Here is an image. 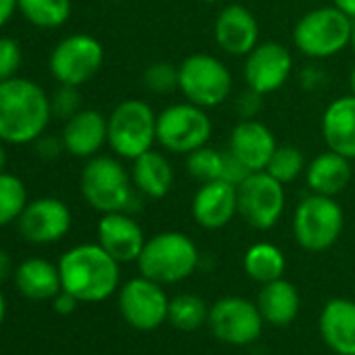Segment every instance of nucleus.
I'll use <instances>...</instances> for the list:
<instances>
[{"instance_id": "24", "label": "nucleus", "mask_w": 355, "mask_h": 355, "mask_svg": "<svg viewBox=\"0 0 355 355\" xmlns=\"http://www.w3.org/2000/svg\"><path fill=\"white\" fill-rule=\"evenodd\" d=\"M15 286L17 291L32 301H53L61 291V272L59 266L42 259L30 257L21 261L15 270Z\"/></svg>"}, {"instance_id": "46", "label": "nucleus", "mask_w": 355, "mask_h": 355, "mask_svg": "<svg viewBox=\"0 0 355 355\" xmlns=\"http://www.w3.org/2000/svg\"><path fill=\"white\" fill-rule=\"evenodd\" d=\"M351 46H353V53H355V21H353V36H351Z\"/></svg>"}, {"instance_id": "20", "label": "nucleus", "mask_w": 355, "mask_h": 355, "mask_svg": "<svg viewBox=\"0 0 355 355\" xmlns=\"http://www.w3.org/2000/svg\"><path fill=\"white\" fill-rule=\"evenodd\" d=\"M61 138L69 155L90 159L107 144V117L94 109H82L65 121Z\"/></svg>"}, {"instance_id": "18", "label": "nucleus", "mask_w": 355, "mask_h": 355, "mask_svg": "<svg viewBox=\"0 0 355 355\" xmlns=\"http://www.w3.org/2000/svg\"><path fill=\"white\" fill-rule=\"evenodd\" d=\"M98 245L119 263L136 261L146 243L138 222L125 211L103 214L96 228Z\"/></svg>"}, {"instance_id": "10", "label": "nucleus", "mask_w": 355, "mask_h": 355, "mask_svg": "<svg viewBox=\"0 0 355 355\" xmlns=\"http://www.w3.org/2000/svg\"><path fill=\"white\" fill-rule=\"evenodd\" d=\"M239 195V216L255 230L274 228L286 205L284 184L272 178L266 169L253 171L236 187Z\"/></svg>"}, {"instance_id": "25", "label": "nucleus", "mask_w": 355, "mask_h": 355, "mask_svg": "<svg viewBox=\"0 0 355 355\" xmlns=\"http://www.w3.org/2000/svg\"><path fill=\"white\" fill-rule=\"evenodd\" d=\"M130 175L136 191L148 199H163L173 187V167L169 159L155 148L132 161Z\"/></svg>"}, {"instance_id": "6", "label": "nucleus", "mask_w": 355, "mask_h": 355, "mask_svg": "<svg viewBox=\"0 0 355 355\" xmlns=\"http://www.w3.org/2000/svg\"><path fill=\"white\" fill-rule=\"evenodd\" d=\"M353 19L336 7H320L305 13L293 28L297 51L309 59H330L351 44Z\"/></svg>"}, {"instance_id": "22", "label": "nucleus", "mask_w": 355, "mask_h": 355, "mask_svg": "<svg viewBox=\"0 0 355 355\" xmlns=\"http://www.w3.org/2000/svg\"><path fill=\"white\" fill-rule=\"evenodd\" d=\"M320 334L338 355H355V303L332 299L320 313Z\"/></svg>"}, {"instance_id": "34", "label": "nucleus", "mask_w": 355, "mask_h": 355, "mask_svg": "<svg viewBox=\"0 0 355 355\" xmlns=\"http://www.w3.org/2000/svg\"><path fill=\"white\" fill-rule=\"evenodd\" d=\"M82 111V96L78 86H65L61 84L55 94L51 96V113L55 119H71L76 113Z\"/></svg>"}, {"instance_id": "21", "label": "nucleus", "mask_w": 355, "mask_h": 355, "mask_svg": "<svg viewBox=\"0 0 355 355\" xmlns=\"http://www.w3.org/2000/svg\"><path fill=\"white\" fill-rule=\"evenodd\" d=\"M322 136L330 150L355 159V96L334 98L322 115Z\"/></svg>"}, {"instance_id": "19", "label": "nucleus", "mask_w": 355, "mask_h": 355, "mask_svg": "<svg viewBox=\"0 0 355 355\" xmlns=\"http://www.w3.org/2000/svg\"><path fill=\"white\" fill-rule=\"evenodd\" d=\"M276 146L274 132L257 119H241L228 138V150L251 171H263Z\"/></svg>"}, {"instance_id": "33", "label": "nucleus", "mask_w": 355, "mask_h": 355, "mask_svg": "<svg viewBox=\"0 0 355 355\" xmlns=\"http://www.w3.org/2000/svg\"><path fill=\"white\" fill-rule=\"evenodd\" d=\"M142 82L146 90L155 94H169L178 90V82H180V73H178V65L167 63V61H157L146 67Z\"/></svg>"}, {"instance_id": "40", "label": "nucleus", "mask_w": 355, "mask_h": 355, "mask_svg": "<svg viewBox=\"0 0 355 355\" xmlns=\"http://www.w3.org/2000/svg\"><path fill=\"white\" fill-rule=\"evenodd\" d=\"M17 11V0H0V30H3Z\"/></svg>"}, {"instance_id": "15", "label": "nucleus", "mask_w": 355, "mask_h": 355, "mask_svg": "<svg viewBox=\"0 0 355 355\" xmlns=\"http://www.w3.org/2000/svg\"><path fill=\"white\" fill-rule=\"evenodd\" d=\"M19 234L34 245H51L61 241L71 228L69 207L55 197H42L26 205L19 220Z\"/></svg>"}, {"instance_id": "44", "label": "nucleus", "mask_w": 355, "mask_h": 355, "mask_svg": "<svg viewBox=\"0 0 355 355\" xmlns=\"http://www.w3.org/2000/svg\"><path fill=\"white\" fill-rule=\"evenodd\" d=\"M5 315H7V301H5L3 291H0V324L5 322Z\"/></svg>"}, {"instance_id": "16", "label": "nucleus", "mask_w": 355, "mask_h": 355, "mask_svg": "<svg viewBox=\"0 0 355 355\" xmlns=\"http://www.w3.org/2000/svg\"><path fill=\"white\" fill-rule=\"evenodd\" d=\"M216 44L232 57H247L259 44V24L243 5L224 7L214 24Z\"/></svg>"}, {"instance_id": "13", "label": "nucleus", "mask_w": 355, "mask_h": 355, "mask_svg": "<svg viewBox=\"0 0 355 355\" xmlns=\"http://www.w3.org/2000/svg\"><path fill=\"white\" fill-rule=\"evenodd\" d=\"M119 311L123 320L142 332L159 328L167 320L169 311V299L163 291V284L146 278L140 274V278L128 280L119 288Z\"/></svg>"}, {"instance_id": "11", "label": "nucleus", "mask_w": 355, "mask_h": 355, "mask_svg": "<svg viewBox=\"0 0 355 355\" xmlns=\"http://www.w3.org/2000/svg\"><path fill=\"white\" fill-rule=\"evenodd\" d=\"M105 61L103 44L90 34H73L63 38L51 53V73L59 84L82 86L92 80Z\"/></svg>"}, {"instance_id": "29", "label": "nucleus", "mask_w": 355, "mask_h": 355, "mask_svg": "<svg viewBox=\"0 0 355 355\" xmlns=\"http://www.w3.org/2000/svg\"><path fill=\"white\" fill-rule=\"evenodd\" d=\"M207 318H209V307L205 305V301L199 295L182 293V295H175L169 301L167 320L178 330L193 332V330L201 328L203 322H207Z\"/></svg>"}, {"instance_id": "12", "label": "nucleus", "mask_w": 355, "mask_h": 355, "mask_svg": "<svg viewBox=\"0 0 355 355\" xmlns=\"http://www.w3.org/2000/svg\"><path fill=\"white\" fill-rule=\"evenodd\" d=\"M209 328L216 338L228 345H251L263 330L259 307L243 297H224L209 307Z\"/></svg>"}, {"instance_id": "43", "label": "nucleus", "mask_w": 355, "mask_h": 355, "mask_svg": "<svg viewBox=\"0 0 355 355\" xmlns=\"http://www.w3.org/2000/svg\"><path fill=\"white\" fill-rule=\"evenodd\" d=\"M5 167H7V150L3 146V140H0V173L5 171Z\"/></svg>"}, {"instance_id": "26", "label": "nucleus", "mask_w": 355, "mask_h": 355, "mask_svg": "<svg viewBox=\"0 0 355 355\" xmlns=\"http://www.w3.org/2000/svg\"><path fill=\"white\" fill-rule=\"evenodd\" d=\"M257 307L266 322L274 326H286L297 318L301 307V297L293 282L278 278L261 286L257 297Z\"/></svg>"}, {"instance_id": "45", "label": "nucleus", "mask_w": 355, "mask_h": 355, "mask_svg": "<svg viewBox=\"0 0 355 355\" xmlns=\"http://www.w3.org/2000/svg\"><path fill=\"white\" fill-rule=\"evenodd\" d=\"M349 88H351V94L355 96V65H353L351 76H349Z\"/></svg>"}, {"instance_id": "27", "label": "nucleus", "mask_w": 355, "mask_h": 355, "mask_svg": "<svg viewBox=\"0 0 355 355\" xmlns=\"http://www.w3.org/2000/svg\"><path fill=\"white\" fill-rule=\"evenodd\" d=\"M243 268L251 280H255L259 284H268V282L284 276L286 257L272 243H255L247 249Z\"/></svg>"}, {"instance_id": "31", "label": "nucleus", "mask_w": 355, "mask_h": 355, "mask_svg": "<svg viewBox=\"0 0 355 355\" xmlns=\"http://www.w3.org/2000/svg\"><path fill=\"white\" fill-rule=\"evenodd\" d=\"M187 169L197 182H214L222 180L224 171V150H218L214 146H201L187 155Z\"/></svg>"}, {"instance_id": "1", "label": "nucleus", "mask_w": 355, "mask_h": 355, "mask_svg": "<svg viewBox=\"0 0 355 355\" xmlns=\"http://www.w3.org/2000/svg\"><path fill=\"white\" fill-rule=\"evenodd\" d=\"M53 119L44 88L26 78L0 82V140L9 144L36 142Z\"/></svg>"}, {"instance_id": "36", "label": "nucleus", "mask_w": 355, "mask_h": 355, "mask_svg": "<svg viewBox=\"0 0 355 355\" xmlns=\"http://www.w3.org/2000/svg\"><path fill=\"white\" fill-rule=\"evenodd\" d=\"M249 173H253V171H251L249 167H245L230 150H224V171H222V180H226V182L239 187Z\"/></svg>"}, {"instance_id": "38", "label": "nucleus", "mask_w": 355, "mask_h": 355, "mask_svg": "<svg viewBox=\"0 0 355 355\" xmlns=\"http://www.w3.org/2000/svg\"><path fill=\"white\" fill-rule=\"evenodd\" d=\"M261 94H257V92H253V90H249L247 88V92L239 98V103H236V111L241 113V117L243 119H253L255 115H257V111H259V107H261Z\"/></svg>"}, {"instance_id": "2", "label": "nucleus", "mask_w": 355, "mask_h": 355, "mask_svg": "<svg viewBox=\"0 0 355 355\" xmlns=\"http://www.w3.org/2000/svg\"><path fill=\"white\" fill-rule=\"evenodd\" d=\"M63 291L80 303H98L109 299L119 286V261H115L98 243H84L59 259Z\"/></svg>"}, {"instance_id": "5", "label": "nucleus", "mask_w": 355, "mask_h": 355, "mask_svg": "<svg viewBox=\"0 0 355 355\" xmlns=\"http://www.w3.org/2000/svg\"><path fill=\"white\" fill-rule=\"evenodd\" d=\"M157 142V113L146 101H121L107 117V144L111 150L134 161Z\"/></svg>"}, {"instance_id": "9", "label": "nucleus", "mask_w": 355, "mask_h": 355, "mask_svg": "<svg viewBox=\"0 0 355 355\" xmlns=\"http://www.w3.org/2000/svg\"><path fill=\"white\" fill-rule=\"evenodd\" d=\"M180 82L178 90L193 105L203 109H214L222 105L232 92L230 69L214 55L195 53L178 65Z\"/></svg>"}, {"instance_id": "7", "label": "nucleus", "mask_w": 355, "mask_h": 355, "mask_svg": "<svg viewBox=\"0 0 355 355\" xmlns=\"http://www.w3.org/2000/svg\"><path fill=\"white\" fill-rule=\"evenodd\" d=\"M345 216L334 197L307 195L293 214V234L301 249L320 253L330 249L343 232Z\"/></svg>"}, {"instance_id": "4", "label": "nucleus", "mask_w": 355, "mask_h": 355, "mask_svg": "<svg viewBox=\"0 0 355 355\" xmlns=\"http://www.w3.org/2000/svg\"><path fill=\"white\" fill-rule=\"evenodd\" d=\"M136 263L142 276L159 284H175L197 270L199 249L182 232H159L144 243Z\"/></svg>"}, {"instance_id": "32", "label": "nucleus", "mask_w": 355, "mask_h": 355, "mask_svg": "<svg viewBox=\"0 0 355 355\" xmlns=\"http://www.w3.org/2000/svg\"><path fill=\"white\" fill-rule=\"evenodd\" d=\"M305 159H303V153L293 146V144H278L266 171L276 178L278 182H282L284 187L293 180H297V178L305 171Z\"/></svg>"}, {"instance_id": "3", "label": "nucleus", "mask_w": 355, "mask_h": 355, "mask_svg": "<svg viewBox=\"0 0 355 355\" xmlns=\"http://www.w3.org/2000/svg\"><path fill=\"white\" fill-rule=\"evenodd\" d=\"M80 191L86 203L101 214L125 211L132 216L140 209V197L136 195L132 175L115 157H90L80 175Z\"/></svg>"}, {"instance_id": "23", "label": "nucleus", "mask_w": 355, "mask_h": 355, "mask_svg": "<svg viewBox=\"0 0 355 355\" xmlns=\"http://www.w3.org/2000/svg\"><path fill=\"white\" fill-rule=\"evenodd\" d=\"M351 178H353L351 159L330 148L313 157L309 165L305 167V182L309 191L315 195H324V197L340 195L349 187Z\"/></svg>"}, {"instance_id": "35", "label": "nucleus", "mask_w": 355, "mask_h": 355, "mask_svg": "<svg viewBox=\"0 0 355 355\" xmlns=\"http://www.w3.org/2000/svg\"><path fill=\"white\" fill-rule=\"evenodd\" d=\"M24 63V53L17 40L0 36V82L17 78Z\"/></svg>"}, {"instance_id": "39", "label": "nucleus", "mask_w": 355, "mask_h": 355, "mask_svg": "<svg viewBox=\"0 0 355 355\" xmlns=\"http://www.w3.org/2000/svg\"><path fill=\"white\" fill-rule=\"evenodd\" d=\"M78 303H80V301H78L71 293H67V291H61V293L53 299V307H55V311L61 313V315L73 313L76 307H78Z\"/></svg>"}, {"instance_id": "30", "label": "nucleus", "mask_w": 355, "mask_h": 355, "mask_svg": "<svg viewBox=\"0 0 355 355\" xmlns=\"http://www.w3.org/2000/svg\"><path fill=\"white\" fill-rule=\"evenodd\" d=\"M28 203V189L21 178L7 171L0 173V226L19 220Z\"/></svg>"}, {"instance_id": "41", "label": "nucleus", "mask_w": 355, "mask_h": 355, "mask_svg": "<svg viewBox=\"0 0 355 355\" xmlns=\"http://www.w3.org/2000/svg\"><path fill=\"white\" fill-rule=\"evenodd\" d=\"M332 7H336L340 13L355 21V0H332Z\"/></svg>"}, {"instance_id": "17", "label": "nucleus", "mask_w": 355, "mask_h": 355, "mask_svg": "<svg viewBox=\"0 0 355 355\" xmlns=\"http://www.w3.org/2000/svg\"><path fill=\"white\" fill-rule=\"evenodd\" d=\"M193 220L205 230H220L228 226L239 214L236 187L226 180H214L201 184L191 205Z\"/></svg>"}, {"instance_id": "14", "label": "nucleus", "mask_w": 355, "mask_h": 355, "mask_svg": "<svg viewBox=\"0 0 355 355\" xmlns=\"http://www.w3.org/2000/svg\"><path fill=\"white\" fill-rule=\"evenodd\" d=\"M293 71V57L280 42L257 44L245 59V84L249 90L266 96L280 90Z\"/></svg>"}, {"instance_id": "8", "label": "nucleus", "mask_w": 355, "mask_h": 355, "mask_svg": "<svg viewBox=\"0 0 355 355\" xmlns=\"http://www.w3.org/2000/svg\"><path fill=\"white\" fill-rule=\"evenodd\" d=\"M214 125L207 111L193 103H175L157 113V142L173 155H189L205 146Z\"/></svg>"}, {"instance_id": "37", "label": "nucleus", "mask_w": 355, "mask_h": 355, "mask_svg": "<svg viewBox=\"0 0 355 355\" xmlns=\"http://www.w3.org/2000/svg\"><path fill=\"white\" fill-rule=\"evenodd\" d=\"M61 150H65V144H63V138H57V136H40L36 140V153L40 159H46V161H53L61 155Z\"/></svg>"}, {"instance_id": "28", "label": "nucleus", "mask_w": 355, "mask_h": 355, "mask_svg": "<svg viewBox=\"0 0 355 355\" xmlns=\"http://www.w3.org/2000/svg\"><path fill=\"white\" fill-rule=\"evenodd\" d=\"M17 11L36 28L57 30L71 17V0H17Z\"/></svg>"}, {"instance_id": "47", "label": "nucleus", "mask_w": 355, "mask_h": 355, "mask_svg": "<svg viewBox=\"0 0 355 355\" xmlns=\"http://www.w3.org/2000/svg\"><path fill=\"white\" fill-rule=\"evenodd\" d=\"M201 3H207V5H214V3H222V0H201Z\"/></svg>"}, {"instance_id": "42", "label": "nucleus", "mask_w": 355, "mask_h": 355, "mask_svg": "<svg viewBox=\"0 0 355 355\" xmlns=\"http://www.w3.org/2000/svg\"><path fill=\"white\" fill-rule=\"evenodd\" d=\"M11 274V257L7 251L0 249V284H3Z\"/></svg>"}]
</instances>
